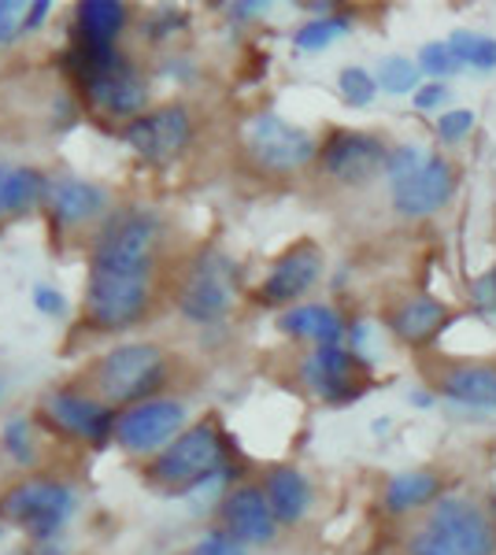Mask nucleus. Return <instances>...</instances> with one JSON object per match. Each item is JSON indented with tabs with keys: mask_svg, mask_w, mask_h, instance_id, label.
<instances>
[{
	"mask_svg": "<svg viewBox=\"0 0 496 555\" xmlns=\"http://www.w3.org/2000/svg\"><path fill=\"white\" fill-rule=\"evenodd\" d=\"M86 101L104 115H115V119H138L149 107V78L141 75L138 64L130 60H119L112 70H104L101 78H93L89 86H82Z\"/></svg>",
	"mask_w": 496,
	"mask_h": 555,
	"instance_id": "f8f14e48",
	"label": "nucleus"
},
{
	"mask_svg": "<svg viewBox=\"0 0 496 555\" xmlns=\"http://www.w3.org/2000/svg\"><path fill=\"white\" fill-rule=\"evenodd\" d=\"M175 300L182 319L196 322V326H212V322L227 319L233 300H238V263L227 253L207 248L189 263Z\"/></svg>",
	"mask_w": 496,
	"mask_h": 555,
	"instance_id": "423d86ee",
	"label": "nucleus"
},
{
	"mask_svg": "<svg viewBox=\"0 0 496 555\" xmlns=\"http://www.w3.org/2000/svg\"><path fill=\"white\" fill-rule=\"evenodd\" d=\"M378 86L385 89V93H419V78H422V70L419 64H411L408 56H385L382 64H378Z\"/></svg>",
	"mask_w": 496,
	"mask_h": 555,
	"instance_id": "c85d7f7f",
	"label": "nucleus"
},
{
	"mask_svg": "<svg viewBox=\"0 0 496 555\" xmlns=\"http://www.w3.org/2000/svg\"><path fill=\"white\" fill-rule=\"evenodd\" d=\"M119 60L123 56L115 52V44H93V41H75L67 52V67L78 86H89L93 78H101L104 70H112Z\"/></svg>",
	"mask_w": 496,
	"mask_h": 555,
	"instance_id": "a878e982",
	"label": "nucleus"
},
{
	"mask_svg": "<svg viewBox=\"0 0 496 555\" xmlns=\"http://www.w3.org/2000/svg\"><path fill=\"white\" fill-rule=\"evenodd\" d=\"M411 555H493V530L482 507L463 496H445L434 504L427 526L411 537Z\"/></svg>",
	"mask_w": 496,
	"mask_h": 555,
	"instance_id": "7ed1b4c3",
	"label": "nucleus"
},
{
	"mask_svg": "<svg viewBox=\"0 0 496 555\" xmlns=\"http://www.w3.org/2000/svg\"><path fill=\"white\" fill-rule=\"evenodd\" d=\"M453 52L459 56V64L467 67H478V70H493L496 67V41L485 38V34H474V30H456L453 38Z\"/></svg>",
	"mask_w": 496,
	"mask_h": 555,
	"instance_id": "bb28decb",
	"label": "nucleus"
},
{
	"mask_svg": "<svg viewBox=\"0 0 496 555\" xmlns=\"http://www.w3.org/2000/svg\"><path fill=\"white\" fill-rule=\"evenodd\" d=\"M152 304V274H123L104 271V267H89L82 311L89 326L119 334V330L138 326L149 315Z\"/></svg>",
	"mask_w": 496,
	"mask_h": 555,
	"instance_id": "20e7f679",
	"label": "nucleus"
},
{
	"mask_svg": "<svg viewBox=\"0 0 496 555\" xmlns=\"http://www.w3.org/2000/svg\"><path fill=\"white\" fill-rule=\"evenodd\" d=\"M44 415L56 423L63 434L71 437H82L89 444H107L115 437V411L101 404L93 397H82V392H71V389H60L44 400Z\"/></svg>",
	"mask_w": 496,
	"mask_h": 555,
	"instance_id": "ddd939ff",
	"label": "nucleus"
},
{
	"mask_svg": "<svg viewBox=\"0 0 496 555\" xmlns=\"http://www.w3.org/2000/svg\"><path fill=\"white\" fill-rule=\"evenodd\" d=\"M267 504L275 512L278 526H296L311 507V486L296 467H275L264 481Z\"/></svg>",
	"mask_w": 496,
	"mask_h": 555,
	"instance_id": "6ab92c4d",
	"label": "nucleus"
},
{
	"mask_svg": "<svg viewBox=\"0 0 496 555\" xmlns=\"http://www.w3.org/2000/svg\"><path fill=\"white\" fill-rule=\"evenodd\" d=\"M123 141L138 152L145 164L164 167L170 159H178L186 145L193 141V115L182 104H164L152 112L138 115L133 122H126Z\"/></svg>",
	"mask_w": 496,
	"mask_h": 555,
	"instance_id": "1a4fd4ad",
	"label": "nucleus"
},
{
	"mask_svg": "<svg viewBox=\"0 0 496 555\" xmlns=\"http://www.w3.org/2000/svg\"><path fill=\"white\" fill-rule=\"evenodd\" d=\"M4 449L15 463H23V467H30V463L38 460V455H34V429L26 418H15V423L4 426Z\"/></svg>",
	"mask_w": 496,
	"mask_h": 555,
	"instance_id": "2f4dec72",
	"label": "nucleus"
},
{
	"mask_svg": "<svg viewBox=\"0 0 496 555\" xmlns=\"http://www.w3.org/2000/svg\"><path fill=\"white\" fill-rule=\"evenodd\" d=\"M441 392L467 408H496V366L459 363L453 371H445Z\"/></svg>",
	"mask_w": 496,
	"mask_h": 555,
	"instance_id": "412c9836",
	"label": "nucleus"
},
{
	"mask_svg": "<svg viewBox=\"0 0 496 555\" xmlns=\"http://www.w3.org/2000/svg\"><path fill=\"white\" fill-rule=\"evenodd\" d=\"M193 555H249V548L238 541V537H230L227 530H212L196 541Z\"/></svg>",
	"mask_w": 496,
	"mask_h": 555,
	"instance_id": "72a5a7b5",
	"label": "nucleus"
},
{
	"mask_svg": "<svg viewBox=\"0 0 496 555\" xmlns=\"http://www.w3.org/2000/svg\"><path fill=\"white\" fill-rule=\"evenodd\" d=\"M322 274V253L319 245H311V241H301V245H293L290 253L278 259L275 267H270V274L264 278V289H259V297L267 304H290L296 297H304V293L311 289L315 282H319Z\"/></svg>",
	"mask_w": 496,
	"mask_h": 555,
	"instance_id": "dca6fc26",
	"label": "nucleus"
},
{
	"mask_svg": "<svg viewBox=\"0 0 496 555\" xmlns=\"http://www.w3.org/2000/svg\"><path fill=\"white\" fill-rule=\"evenodd\" d=\"M164 245V219L149 208H119L104 219L93 241V267L123 274H152Z\"/></svg>",
	"mask_w": 496,
	"mask_h": 555,
	"instance_id": "f03ea898",
	"label": "nucleus"
},
{
	"mask_svg": "<svg viewBox=\"0 0 496 555\" xmlns=\"http://www.w3.org/2000/svg\"><path fill=\"white\" fill-rule=\"evenodd\" d=\"M448 101V89L441 82H430V86H419V93H415V107H422V112H434Z\"/></svg>",
	"mask_w": 496,
	"mask_h": 555,
	"instance_id": "4c0bfd02",
	"label": "nucleus"
},
{
	"mask_svg": "<svg viewBox=\"0 0 496 555\" xmlns=\"http://www.w3.org/2000/svg\"><path fill=\"white\" fill-rule=\"evenodd\" d=\"M348 34V20L345 15H319V20L304 23L301 30H296V49L301 52H319L333 44L338 38H345Z\"/></svg>",
	"mask_w": 496,
	"mask_h": 555,
	"instance_id": "cd10ccee",
	"label": "nucleus"
},
{
	"mask_svg": "<svg viewBox=\"0 0 496 555\" xmlns=\"http://www.w3.org/2000/svg\"><path fill=\"white\" fill-rule=\"evenodd\" d=\"M75 512V489L56 478H30L20 481L0 496V518L20 526L34 541H49L67 526Z\"/></svg>",
	"mask_w": 496,
	"mask_h": 555,
	"instance_id": "6e6552de",
	"label": "nucleus"
},
{
	"mask_svg": "<svg viewBox=\"0 0 496 555\" xmlns=\"http://www.w3.org/2000/svg\"><path fill=\"white\" fill-rule=\"evenodd\" d=\"M474 127V112H467V107H456V112H445L437 119V133L441 141H463L467 133Z\"/></svg>",
	"mask_w": 496,
	"mask_h": 555,
	"instance_id": "f704fd0d",
	"label": "nucleus"
},
{
	"mask_svg": "<svg viewBox=\"0 0 496 555\" xmlns=\"http://www.w3.org/2000/svg\"><path fill=\"white\" fill-rule=\"evenodd\" d=\"M437 496V478L430 470H404L385 486V507L393 515H404L411 507H422Z\"/></svg>",
	"mask_w": 496,
	"mask_h": 555,
	"instance_id": "393cba45",
	"label": "nucleus"
},
{
	"mask_svg": "<svg viewBox=\"0 0 496 555\" xmlns=\"http://www.w3.org/2000/svg\"><path fill=\"white\" fill-rule=\"evenodd\" d=\"M241 149L249 164L267 175H293L315 159V138L275 112H259L241 127Z\"/></svg>",
	"mask_w": 496,
	"mask_h": 555,
	"instance_id": "0eeeda50",
	"label": "nucleus"
},
{
	"mask_svg": "<svg viewBox=\"0 0 496 555\" xmlns=\"http://www.w3.org/2000/svg\"><path fill=\"white\" fill-rule=\"evenodd\" d=\"M459 67H463V64H459V56L453 52V44H448V41L422 44V52H419V70H422V75L445 78V75H456Z\"/></svg>",
	"mask_w": 496,
	"mask_h": 555,
	"instance_id": "7c9ffc66",
	"label": "nucleus"
},
{
	"mask_svg": "<svg viewBox=\"0 0 496 555\" xmlns=\"http://www.w3.org/2000/svg\"><path fill=\"white\" fill-rule=\"evenodd\" d=\"M186 426V408L170 397H152L145 404L126 408L115 423V441L130 455L164 452Z\"/></svg>",
	"mask_w": 496,
	"mask_h": 555,
	"instance_id": "9d476101",
	"label": "nucleus"
},
{
	"mask_svg": "<svg viewBox=\"0 0 496 555\" xmlns=\"http://www.w3.org/2000/svg\"><path fill=\"white\" fill-rule=\"evenodd\" d=\"M445 322V304L434 300V297H415V300H404L400 308L390 315V326L400 341L408 345H427L430 337L441 330Z\"/></svg>",
	"mask_w": 496,
	"mask_h": 555,
	"instance_id": "5701e85b",
	"label": "nucleus"
},
{
	"mask_svg": "<svg viewBox=\"0 0 496 555\" xmlns=\"http://www.w3.org/2000/svg\"><path fill=\"white\" fill-rule=\"evenodd\" d=\"M278 330L290 337H301V341H315L319 348L341 345V337H345V322L327 304H296V308L282 311Z\"/></svg>",
	"mask_w": 496,
	"mask_h": 555,
	"instance_id": "aec40b11",
	"label": "nucleus"
},
{
	"mask_svg": "<svg viewBox=\"0 0 496 555\" xmlns=\"http://www.w3.org/2000/svg\"><path fill=\"white\" fill-rule=\"evenodd\" d=\"M34 304L44 311V315H63L67 311V297H63L60 289H52V285H34Z\"/></svg>",
	"mask_w": 496,
	"mask_h": 555,
	"instance_id": "e433bc0d",
	"label": "nucleus"
},
{
	"mask_svg": "<svg viewBox=\"0 0 496 555\" xmlns=\"http://www.w3.org/2000/svg\"><path fill=\"white\" fill-rule=\"evenodd\" d=\"M126 26V4L119 0H82L75 8V41L115 44Z\"/></svg>",
	"mask_w": 496,
	"mask_h": 555,
	"instance_id": "b1692460",
	"label": "nucleus"
},
{
	"mask_svg": "<svg viewBox=\"0 0 496 555\" xmlns=\"http://www.w3.org/2000/svg\"><path fill=\"white\" fill-rule=\"evenodd\" d=\"M49 215L56 227H82V222L101 219L107 208V193L101 185L82 182V178H60V182H49Z\"/></svg>",
	"mask_w": 496,
	"mask_h": 555,
	"instance_id": "a211bd4d",
	"label": "nucleus"
},
{
	"mask_svg": "<svg viewBox=\"0 0 496 555\" xmlns=\"http://www.w3.org/2000/svg\"><path fill=\"white\" fill-rule=\"evenodd\" d=\"M49 0H38V4H30V15H26V30H34L38 23H44V15H49Z\"/></svg>",
	"mask_w": 496,
	"mask_h": 555,
	"instance_id": "58836bf2",
	"label": "nucleus"
},
{
	"mask_svg": "<svg viewBox=\"0 0 496 555\" xmlns=\"http://www.w3.org/2000/svg\"><path fill=\"white\" fill-rule=\"evenodd\" d=\"M219 518H222V530L238 537L245 548H252V544H270L278 533V518L270 512L264 486L230 489L219 504Z\"/></svg>",
	"mask_w": 496,
	"mask_h": 555,
	"instance_id": "4468645a",
	"label": "nucleus"
},
{
	"mask_svg": "<svg viewBox=\"0 0 496 555\" xmlns=\"http://www.w3.org/2000/svg\"><path fill=\"white\" fill-rule=\"evenodd\" d=\"M167 382V356L160 345L149 341H126L104 352L93 366V385L104 397V404H145L160 397Z\"/></svg>",
	"mask_w": 496,
	"mask_h": 555,
	"instance_id": "f257e3e1",
	"label": "nucleus"
},
{
	"mask_svg": "<svg viewBox=\"0 0 496 555\" xmlns=\"http://www.w3.org/2000/svg\"><path fill=\"white\" fill-rule=\"evenodd\" d=\"M49 196V182L34 167H15L0 164V219L4 215H23L34 204H41Z\"/></svg>",
	"mask_w": 496,
	"mask_h": 555,
	"instance_id": "4be33fe9",
	"label": "nucleus"
},
{
	"mask_svg": "<svg viewBox=\"0 0 496 555\" xmlns=\"http://www.w3.org/2000/svg\"><path fill=\"white\" fill-rule=\"evenodd\" d=\"M427 152H422L419 145H404V149H396L390 152V164H385V175H390V182H404V178H411L415 171H419L422 164H427Z\"/></svg>",
	"mask_w": 496,
	"mask_h": 555,
	"instance_id": "473e14b6",
	"label": "nucleus"
},
{
	"mask_svg": "<svg viewBox=\"0 0 496 555\" xmlns=\"http://www.w3.org/2000/svg\"><path fill=\"white\" fill-rule=\"evenodd\" d=\"M390 152H385L382 138L364 130H333L327 145L319 149V167L333 182L345 185H364L371 182L378 171H385Z\"/></svg>",
	"mask_w": 496,
	"mask_h": 555,
	"instance_id": "9b49d317",
	"label": "nucleus"
},
{
	"mask_svg": "<svg viewBox=\"0 0 496 555\" xmlns=\"http://www.w3.org/2000/svg\"><path fill=\"white\" fill-rule=\"evenodd\" d=\"M26 26L23 20V4L15 0H0V44H8Z\"/></svg>",
	"mask_w": 496,
	"mask_h": 555,
	"instance_id": "c9c22d12",
	"label": "nucleus"
},
{
	"mask_svg": "<svg viewBox=\"0 0 496 555\" xmlns=\"http://www.w3.org/2000/svg\"><path fill=\"white\" fill-rule=\"evenodd\" d=\"M338 89H341V96H345V104L367 107L374 101V93H378V78L371 75V70H364V67H345L338 75Z\"/></svg>",
	"mask_w": 496,
	"mask_h": 555,
	"instance_id": "c756f323",
	"label": "nucleus"
},
{
	"mask_svg": "<svg viewBox=\"0 0 496 555\" xmlns=\"http://www.w3.org/2000/svg\"><path fill=\"white\" fill-rule=\"evenodd\" d=\"M222 437L215 423H196L193 429H182L164 452L152 460L149 478L167 492H182L193 486H204L207 478L222 474Z\"/></svg>",
	"mask_w": 496,
	"mask_h": 555,
	"instance_id": "39448f33",
	"label": "nucleus"
},
{
	"mask_svg": "<svg viewBox=\"0 0 496 555\" xmlns=\"http://www.w3.org/2000/svg\"><path fill=\"white\" fill-rule=\"evenodd\" d=\"M453 167L441 156H430L411 178L393 185V208L408 219H422V215H434L448 204L453 196Z\"/></svg>",
	"mask_w": 496,
	"mask_h": 555,
	"instance_id": "2eb2a0df",
	"label": "nucleus"
},
{
	"mask_svg": "<svg viewBox=\"0 0 496 555\" xmlns=\"http://www.w3.org/2000/svg\"><path fill=\"white\" fill-rule=\"evenodd\" d=\"M356 356L341 345L315 348V356L304 363V378L319 397L333 400V404H352V400L364 392V385L356 382Z\"/></svg>",
	"mask_w": 496,
	"mask_h": 555,
	"instance_id": "f3484780",
	"label": "nucleus"
}]
</instances>
